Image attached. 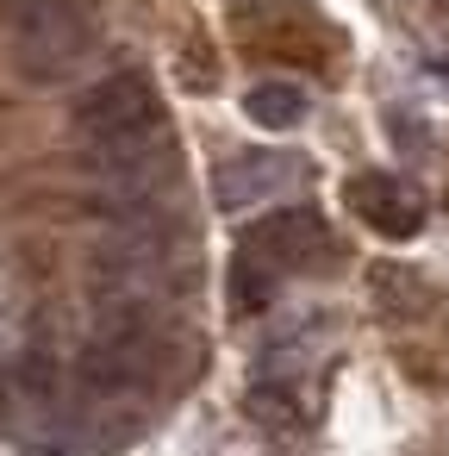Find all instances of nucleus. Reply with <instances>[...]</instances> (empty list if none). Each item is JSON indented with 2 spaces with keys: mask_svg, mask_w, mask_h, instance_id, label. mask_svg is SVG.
Returning <instances> with one entry per match:
<instances>
[{
  "mask_svg": "<svg viewBox=\"0 0 449 456\" xmlns=\"http://www.w3.org/2000/svg\"><path fill=\"white\" fill-rule=\"evenodd\" d=\"M13 32V57L26 76L51 82L94 51V0H0Z\"/></svg>",
  "mask_w": 449,
  "mask_h": 456,
  "instance_id": "f257e3e1",
  "label": "nucleus"
},
{
  "mask_svg": "<svg viewBox=\"0 0 449 456\" xmlns=\"http://www.w3.org/2000/svg\"><path fill=\"white\" fill-rule=\"evenodd\" d=\"M76 138L88 144V157H107V151H132V144H150V138H169L163 132V101L156 88L138 76V69H119L107 82H94L76 113H69Z\"/></svg>",
  "mask_w": 449,
  "mask_h": 456,
  "instance_id": "f03ea898",
  "label": "nucleus"
},
{
  "mask_svg": "<svg viewBox=\"0 0 449 456\" xmlns=\"http://www.w3.org/2000/svg\"><path fill=\"white\" fill-rule=\"evenodd\" d=\"M244 250H256L275 275L281 269H318L331 256V232L312 207H287V213H269L262 225H250Z\"/></svg>",
  "mask_w": 449,
  "mask_h": 456,
  "instance_id": "7ed1b4c3",
  "label": "nucleus"
},
{
  "mask_svg": "<svg viewBox=\"0 0 449 456\" xmlns=\"http://www.w3.org/2000/svg\"><path fill=\"white\" fill-rule=\"evenodd\" d=\"M300 175H306V163L287 157V151H237V157L219 163V175H212V200H219L225 213H244V207L281 194V188L300 182Z\"/></svg>",
  "mask_w": 449,
  "mask_h": 456,
  "instance_id": "20e7f679",
  "label": "nucleus"
},
{
  "mask_svg": "<svg viewBox=\"0 0 449 456\" xmlns=\"http://www.w3.org/2000/svg\"><path fill=\"white\" fill-rule=\"evenodd\" d=\"M349 207L381 238H418V225H424V194L412 182H399V175H374V169L356 175L349 182Z\"/></svg>",
  "mask_w": 449,
  "mask_h": 456,
  "instance_id": "39448f33",
  "label": "nucleus"
},
{
  "mask_svg": "<svg viewBox=\"0 0 449 456\" xmlns=\"http://www.w3.org/2000/svg\"><path fill=\"white\" fill-rule=\"evenodd\" d=\"M275 269L256 256V250H237L231 256V275H225V300H231V313L244 319V313H262L269 300H275Z\"/></svg>",
  "mask_w": 449,
  "mask_h": 456,
  "instance_id": "423d86ee",
  "label": "nucleus"
},
{
  "mask_svg": "<svg viewBox=\"0 0 449 456\" xmlns=\"http://www.w3.org/2000/svg\"><path fill=\"white\" fill-rule=\"evenodd\" d=\"M244 113H250L262 132H293V126L306 119V94H300L293 82H256V88L244 94Z\"/></svg>",
  "mask_w": 449,
  "mask_h": 456,
  "instance_id": "0eeeda50",
  "label": "nucleus"
},
{
  "mask_svg": "<svg viewBox=\"0 0 449 456\" xmlns=\"http://www.w3.org/2000/svg\"><path fill=\"white\" fill-rule=\"evenodd\" d=\"M368 281H374V306H387V313H399V319L424 313V288H418L412 269H399V263H374Z\"/></svg>",
  "mask_w": 449,
  "mask_h": 456,
  "instance_id": "6e6552de",
  "label": "nucleus"
},
{
  "mask_svg": "<svg viewBox=\"0 0 449 456\" xmlns=\"http://www.w3.org/2000/svg\"><path fill=\"white\" fill-rule=\"evenodd\" d=\"M250 412H256L262 425H275V431H281V425H287V431L300 425V406L287 400V387H269V381H262V387L250 394Z\"/></svg>",
  "mask_w": 449,
  "mask_h": 456,
  "instance_id": "1a4fd4ad",
  "label": "nucleus"
}]
</instances>
